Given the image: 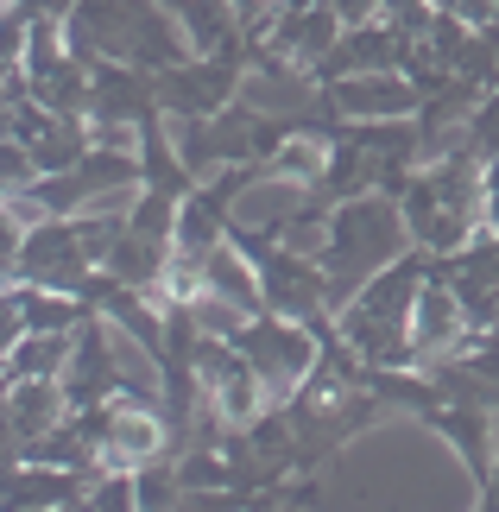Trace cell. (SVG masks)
Masks as SVG:
<instances>
[{
	"label": "cell",
	"mask_w": 499,
	"mask_h": 512,
	"mask_svg": "<svg viewBox=\"0 0 499 512\" xmlns=\"http://www.w3.org/2000/svg\"><path fill=\"white\" fill-rule=\"evenodd\" d=\"M405 253H411V222H405V209H398V196L367 190V196L335 203L329 247L316 253V260H323V279H329L335 317L354 304V291H361L373 272H386L392 260H405Z\"/></svg>",
	"instance_id": "1"
},
{
	"label": "cell",
	"mask_w": 499,
	"mask_h": 512,
	"mask_svg": "<svg viewBox=\"0 0 499 512\" xmlns=\"http://www.w3.org/2000/svg\"><path fill=\"white\" fill-rule=\"evenodd\" d=\"M430 279V253L411 247L405 260H392L386 272L354 291V304L335 317V329L348 336V348L361 354L367 367H417V348H411V310H417V291Z\"/></svg>",
	"instance_id": "2"
},
{
	"label": "cell",
	"mask_w": 499,
	"mask_h": 512,
	"mask_svg": "<svg viewBox=\"0 0 499 512\" xmlns=\"http://www.w3.org/2000/svg\"><path fill=\"white\" fill-rule=\"evenodd\" d=\"M234 342H241V354L253 361V373H259V386H266V399H272V405H291L297 392H304V380H310L316 354H323V342H316V329H310V323L278 317V310L253 317Z\"/></svg>",
	"instance_id": "3"
},
{
	"label": "cell",
	"mask_w": 499,
	"mask_h": 512,
	"mask_svg": "<svg viewBox=\"0 0 499 512\" xmlns=\"http://www.w3.org/2000/svg\"><path fill=\"white\" fill-rule=\"evenodd\" d=\"M89 272H95V260H89L83 234H76V215H51V222L26 228L19 253L7 260V285L26 279V285H51V291H76L83 298Z\"/></svg>",
	"instance_id": "4"
},
{
	"label": "cell",
	"mask_w": 499,
	"mask_h": 512,
	"mask_svg": "<svg viewBox=\"0 0 499 512\" xmlns=\"http://www.w3.org/2000/svg\"><path fill=\"white\" fill-rule=\"evenodd\" d=\"M411 348H417V367H436L449 354H468L474 348V329H468V310L455 298V279L430 266L424 291H417V310H411Z\"/></svg>",
	"instance_id": "5"
},
{
	"label": "cell",
	"mask_w": 499,
	"mask_h": 512,
	"mask_svg": "<svg viewBox=\"0 0 499 512\" xmlns=\"http://www.w3.org/2000/svg\"><path fill=\"white\" fill-rule=\"evenodd\" d=\"M323 95L342 121H417V108H424V89H417L405 70L335 76V83H323Z\"/></svg>",
	"instance_id": "6"
},
{
	"label": "cell",
	"mask_w": 499,
	"mask_h": 512,
	"mask_svg": "<svg viewBox=\"0 0 499 512\" xmlns=\"http://www.w3.org/2000/svg\"><path fill=\"white\" fill-rule=\"evenodd\" d=\"M64 418H70L64 380H13L7 386V468L26 462Z\"/></svg>",
	"instance_id": "7"
},
{
	"label": "cell",
	"mask_w": 499,
	"mask_h": 512,
	"mask_svg": "<svg viewBox=\"0 0 499 512\" xmlns=\"http://www.w3.org/2000/svg\"><path fill=\"white\" fill-rule=\"evenodd\" d=\"M89 304L76 291H51V285H26L13 279L7 298H0V329H7V348L19 336H51V329H83Z\"/></svg>",
	"instance_id": "8"
},
{
	"label": "cell",
	"mask_w": 499,
	"mask_h": 512,
	"mask_svg": "<svg viewBox=\"0 0 499 512\" xmlns=\"http://www.w3.org/2000/svg\"><path fill=\"white\" fill-rule=\"evenodd\" d=\"M411 51H417V38H405L392 19H367V26L342 32L335 57L323 64V83H335V76H367V70H405Z\"/></svg>",
	"instance_id": "9"
},
{
	"label": "cell",
	"mask_w": 499,
	"mask_h": 512,
	"mask_svg": "<svg viewBox=\"0 0 499 512\" xmlns=\"http://www.w3.org/2000/svg\"><path fill=\"white\" fill-rule=\"evenodd\" d=\"M76 348V329H51V336H19L7 348V386L13 380H64Z\"/></svg>",
	"instance_id": "10"
},
{
	"label": "cell",
	"mask_w": 499,
	"mask_h": 512,
	"mask_svg": "<svg viewBox=\"0 0 499 512\" xmlns=\"http://www.w3.org/2000/svg\"><path fill=\"white\" fill-rule=\"evenodd\" d=\"M329 152H335V146L323 140V133H291V140L266 159V171H278V177H291V184L316 190V184L329 177Z\"/></svg>",
	"instance_id": "11"
},
{
	"label": "cell",
	"mask_w": 499,
	"mask_h": 512,
	"mask_svg": "<svg viewBox=\"0 0 499 512\" xmlns=\"http://www.w3.org/2000/svg\"><path fill=\"white\" fill-rule=\"evenodd\" d=\"M83 512H139V487H133V468H102V481L89 487Z\"/></svg>",
	"instance_id": "12"
},
{
	"label": "cell",
	"mask_w": 499,
	"mask_h": 512,
	"mask_svg": "<svg viewBox=\"0 0 499 512\" xmlns=\"http://www.w3.org/2000/svg\"><path fill=\"white\" fill-rule=\"evenodd\" d=\"M468 146L481 152V159H499V89L487 95L481 108H474V121H468Z\"/></svg>",
	"instance_id": "13"
},
{
	"label": "cell",
	"mask_w": 499,
	"mask_h": 512,
	"mask_svg": "<svg viewBox=\"0 0 499 512\" xmlns=\"http://www.w3.org/2000/svg\"><path fill=\"white\" fill-rule=\"evenodd\" d=\"M323 7L342 19V26H367V19L386 13V0H323Z\"/></svg>",
	"instance_id": "14"
},
{
	"label": "cell",
	"mask_w": 499,
	"mask_h": 512,
	"mask_svg": "<svg viewBox=\"0 0 499 512\" xmlns=\"http://www.w3.org/2000/svg\"><path fill=\"white\" fill-rule=\"evenodd\" d=\"M468 361L487 373V380L499 386V329H487V336H474V348H468Z\"/></svg>",
	"instance_id": "15"
},
{
	"label": "cell",
	"mask_w": 499,
	"mask_h": 512,
	"mask_svg": "<svg viewBox=\"0 0 499 512\" xmlns=\"http://www.w3.org/2000/svg\"><path fill=\"white\" fill-rule=\"evenodd\" d=\"M481 512H499V456H493V475L481 481Z\"/></svg>",
	"instance_id": "16"
},
{
	"label": "cell",
	"mask_w": 499,
	"mask_h": 512,
	"mask_svg": "<svg viewBox=\"0 0 499 512\" xmlns=\"http://www.w3.org/2000/svg\"><path fill=\"white\" fill-rule=\"evenodd\" d=\"M487 32V45H493V57H499V19H493V26H481Z\"/></svg>",
	"instance_id": "17"
},
{
	"label": "cell",
	"mask_w": 499,
	"mask_h": 512,
	"mask_svg": "<svg viewBox=\"0 0 499 512\" xmlns=\"http://www.w3.org/2000/svg\"><path fill=\"white\" fill-rule=\"evenodd\" d=\"M45 512H76V506H45Z\"/></svg>",
	"instance_id": "18"
}]
</instances>
